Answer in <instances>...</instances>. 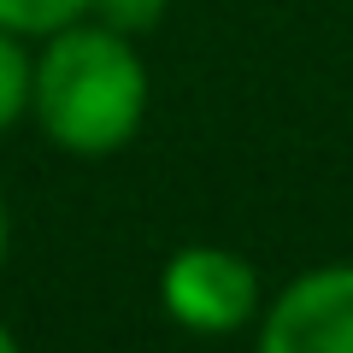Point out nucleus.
Instances as JSON below:
<instances>
[{
  "instance_id": "nucleus-1",
  "label": "nucleus",
  "mask_w": 353,
  "mask_h": 353,
  "mask_svg": "<svg viewBox=\"0 0 353 353\" xmlns=\"http://www.w3.org/2000/svg\"><path fill=\"white\" fill-rule=\"evenodd\" d=\"M153 106V77L136 36H118L101 18L59 24L36 41L30 71V124L71 159H112L141 136Z\"/></svg>"
},
{
  "instance_id": "nucleus-2",
  "label": "nucleus",
  "mask_w": 353,
  "mask_h": 353,
  "mask_svg": "<svg viewBox=\"0 0 353 353\" xmlns=\"http://www.w3.org/2000/svg\"><path fill=\"white\" fill-rule=\"evenodd\" d=\"M159 306L189 336H212V341L241 336V330H253L265 306L259 265L224 241H189L159 271Z\"/></svg>"
},
{
  "instance_id": "nucleus-3",
  "label": "nucleus",
  "mask_w": 353,
  "mask_h": 353,
  "mask_svg": "<svg viewBox=\"0 0 353 353\" xmlns=\"http://www.w3.org/2000/svg\"><path fill=\"white\" fill-rule=\"evenodd\" d=\"M253 353H353V259L283 283L253 318Z\"/></svg>"
},
{
  "instance_id": "nucleus-4",
  "label": "nucleus",
  "mask_w": 353,
  "mask_h": 353,
  "mask_svg": "<svg viewBox=\"0 0 353 353\" xmlns=\"http://www.w3.org/2000/svg\"><path fill=\"white\" fill-rule=\"evenodd\" d=\"M30 71H36V53L24 36L0 30V136H12L30 118Z\"/></svg>"
},
{
  "instance_id": "nucleus-5",
  "label": "nucleus",
  "mask_w": 353,
  "mask_h": 353,
  "mask_svg": "<svg viewBox=\"0 0 353 353\" xmlns=\"http://www.w3.org/2000/svg\"><path fill=\"white\" fill-rule=\"evenodd\" d=\"M77 18H88V0H0V30H12L24 41H41Z\"/></svg>"
},
{
  "instance_id": "nucleus-6",
  "label": "nucleus",
  "mask_w": 353,
  "mask_h": 353,
  "mask_svg": "<svg viewBox=\"0 0 353 353\" xmlns=\"http://www.w3.org/2000/svg\"><path fill=\"white\" fill-rule=\"evenodd\" d=\"M165 6H171V0H88V18H101L118 36H148L165 18Z\"/></svg>"
},
{
  "instance_id": "nucleus-7",
  "label": "nucleus",
  "mask_w": 353,
  "mask_h": 353,
  "mask_svg": "<svg viewBox=\"0 0 353 353\" xmlns=\"http://www.w3.org/2000/svg\"><path fill=\"white\" fill-rule=\"evenodd\" d=\"M6 253H12V212H6V194H0V271H6Z\"/></svg>"
},
{
  "instance_id": "nucleus-8",
  "label": "nucleus",
  "mask_w": 353,
  "mask_h": 353,
  "mask_svg": "<svg viewBox=\"0 0 353 353\" xmlns=\"http://www.w3.org/2000/svg\"><path fill=\"white\" fill-rule=\"evenodd\" d=\"M0 353H24V347H18V336L6 330V318H0Z\"/></svg>"
}]
</instances>
